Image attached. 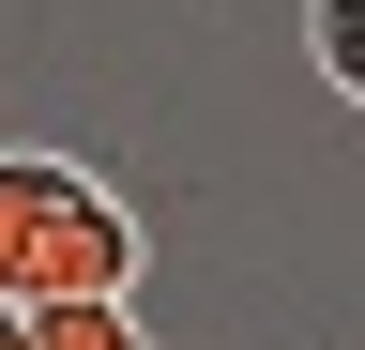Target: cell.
Instances as JSON below:
<instances>
[{"label":"cell","instance_id":"3957f363","mask_svg":"<svg viewBox=\"0 0 365 350\" xmlns=\"http://www.w3.org/2000/svg\"><path fill=\"white\" fill-rule=\"evenodd\" d=\"M304 46H319L335 92H365V0H304Z\"/></svg>","mask_w":365,"mask_h":350},{"label":"cell","instance_id":"277c9868","mask_svg":"<svg viewBox=\"0 0 365 350\" xmlns=\"http://www.w3.org/2000/svg\"><path fill=\"white\" fill-rule=\"evenodd\" d=\"M0 350H31V335H16V304H0Z\"/></svg>","mask_w":365,"mask_h":350},{"label":"cell","instance_id":"6da1fadb","mask_svg":"<svg viewBox=\"0 0 365 350\" xmlns=\"http://www.w3.org/2000/svg\"><path fill=\"white\" fill-rule=\"evenodd\" d=\"M61 289H137V213L76 153H0V304H61Z\"/></svg>","mask_w":365,"mask_h":350},{"label":"cell","instance_id":"7a4b0ae2","mask_svg":"<svg viewBox=\"0 0 365 350\" xmlns=\"http://www.w3.org/2000/svg\"><path fill=\"white\" fill-rule=\"evenodd\" d=\"M31 350H153L137 335V289H61V304H16Z\"/></svg>","mask_w":365,"mask_h":350}]
</instances>
